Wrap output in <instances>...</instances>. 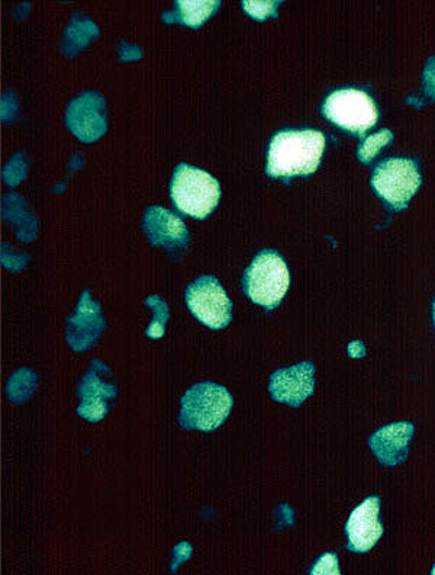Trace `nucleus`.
Here are the masks:
<instances>
[{
	"label": "nucleus",
	"instance_id": "nucleus-1",
	"mask_svg": "<svg viewBox=\"0 0 435 575\" xmlns=\"http://www.w3.org/2000/svg\"><path fill=\"white\" fill-rule=\"evenodd\" d=\"M325 150L324 134L315 130H285L270 142L268 174L286 179L308 176L318 169Z\"/></svg>",
	"mask_w": 435,
	"mask_h": 575
},
{
	"label": "nucleus",
	"instance_id": "nucleus-2",
	"mask_svg": "<svg viewBox=\"0 0 435 575\" xmlns=\"http://www.w3.org/2000/svg\"><path fill=\"white\" fill-rule=\"evenodd\" d=\"M290 285L289 269L274 250L259 253L243 277V288L252 303L272 311L285 298Z\"/></svg>",
	"mask_w": 435,
	"mask_h": 575
},
{
	"label": "nucleus",
	"instance_id": "nucleus-3",
	"mask_svg": "<svg viewBox=\"0 0 435 575\" xmlns=\"http://www.w3.org/2000/svg\"><path fill=\"white\" fill-rule=\"evenodd\" d=\"M178 423L187 430L213 431L226 420L233 408V396L225 387L200 382L182 399Z\"/></svg>",
	"mask_w": 435,
	"mask_h": 575
},
{
	"label": "nucleus",
	"instance_id": "nucleus-4",
	"mask_svg": "<svg viewBox=\"0 0 435 575\" xmlns=\"http://www.w3.org/2000/svg\"><path fill=\"white\" fill-rule=\"evenodd\" d=\"M170 194L178 211L203 220L220 203L221 186L204 170L182 163L174 170Z\"/></svg>",
	"mask_w": 435,
	"mask_h": 575
},
{
	"label": "nucleus",
	"instance_id": "nucleus-5",
	"mask_svg": "<svg viewBox=\"0 0 435 575\" xmlns=\"http://www.w3.org/2000/svg\"><path fill=\"white\" fill-rule=\"evenodd\" d=\"M322 113L339 129L359 135L373 129L378 120L376 103L365 91L359 89L333 91L322 105Z\"/></svg>",
	"mask_w": 435,
	"mask_h": 575
},
{
	"label": "nucleus",
	"instance_id": "nucleus-6",
	"mask_svg": "<svg viewBox=\"0 0 435 575\" xmlns=\"http://www.w3.org/2000/svg\"><path fill=\"white\" fill-rule=\"evenodd\" d=\"M420 169L409 159H389L374 169V191L395 209L407 207L421 186Z\"/></svg>",
	"mask_w": 435,
	"mask_h": 575
},
{
	"label": "nucleus",
	"instance_id": "nucleus-7",
	"mask_svg": "<svg viewBox=\"0 0 435 575\" xmlns=\"http://www.w3.org/2000/svg\"><path fill=\"white\" fill-rule=\"evenodd\" d=\"M186 303L191 314L209 329H225L233 318V304L213 277L196 279L186 290Z\"/></svg>",
	"mask_w": 435,
	"mask_h": 575
},
{
	"label": "nucleus",
	"instance_id": "nucleus-8",
	"mask_svg": "<svg viewBox=\"0 0 435 575\" xmlns=\"http://www.w3.org/2000/svg\"><path fill=\"white\" fill-rule=\"evenodd\" d=\"M313 375H315V366L312 362L277 369L270 377V395L277 403L300 407V404L313 394L315 388Z\"/></svg>",
	"mask_w": 435,
	"mask_h": 575
},
{
	"label": "nucleus",
	"instance_id": "nucleus-9",
	"mask_svg": "<svg viewBox=\"0 0 435 575\" xmlns=\"http://www.w3.org/2000/svg\"><path fill=\"white\" fill-rule=\"evenodd\" d=\"M381 499L370 497L350 514L346 525L348 536L347 549L351 552L363 553L370 551L382 538Z\"/></svg>",
	"mask_w": 435,
	"mask_h": 575
},
{
	"label": "nucleus",
	"instance_id": "nucleus-10",
	"mask_svg": "<svg viewBox=\"0 0 435 575\" xmlns=\"http://www.w3.org/2000/svg\"><path fill=\"white\" fill-rule=\"evenodd\" d=\"M67 124L83 142H94L107 130L104 100L95 91L78 96L70 103Z\"/></svg>",
	"mask_w": 435,
	"mask_h": 575
},
{
	"label": "nucleus",
	"instance_id": "nucleus-11",
	"mask_svg": "<svg viewBox=\"0 0 435 575\" xmlns=\"http://www.w3.org/2000/svg\"><path fill=\"white\" fill-rule=\"evenodd\" d=\"M103 364L99 360L91 362L89 370L78 386V395L82 404L77 408L78 416L87 418L89 421L102 420L108 414L107 399H113L116 395V386H107L99 378V370Z\"/></svg>",
	"mask_w": 435,
	"mask_h": 575
},
{
	"label": "nucleus",
	"instance_id": "nucleus-12",
	"mask_svg": "<svg viewBox=\"0 0 435 575\" xmlns=\"http://www.w3.org/2000/svg\"><path fill=\"white\" fill-rule=\"evenodd\" d=\"M412 436V425L395 423L370 436L369 444L383 465H398L407 460L408 443Z\"/></svg>",
	"mask_w": 435,
	"mask_h": 575
},
{
	"label": "nucleus",
	"instance_id": "nucleus-13",
	"mask_svg": "<svg viewBox=\"0 0 435 575\" xmlns=\"http://www.w3.org/2000/svg\"><path fill=\"white\" fill-rule=\"evenodd\" d=\"M144 229L154 246L185 247L189 242V234L183 221L160 207L148 208L144 218Z\"/></svg>",
	"mask_w": 435,
	"mask_h": 575
},
{
	"label": "nucleus",
	"instance_id": "nucleus-14",
	"mask_svg": "<svg viewBox=\"0 0 435 575\" xmlns=\"http://www.w3.org/2000/svg\"><path fill=\"white\" fill-rule=\"evenodd\" d=\"M67 322L69 343H72L76 339L78 331H82L77 342L73 344L74 351H85L100 335V331L104 329V322L100 318L99 305L91 303L89 299V291L83 292L77 314L76 316L70 317Z\"/></svg>",
	"mask_w": 435,
	"mask_h": 575
},
{
	"label": "nucleus",
	"instance_id": "nucleus-15",
	"mask_svg": "<svg viewBox=\"0 0 435 575\" xmlns=\"http://www.w3.org/2000/svg\"><path fill=\"white\" fill-rule=\"evenodd\" d=\"M173 12H164L165 22H181L191 28H199L216 9L220 0H176Z\"/></svg>",
	"mask_w": 435,
	"mask_h": 575
},
{
	"label": "nucleus",
	"instance_id": "nucleus-16",
	"mask_svg": "<svg viewBox=\"0 0 435 575\" xmlns=\"http://www.w3.org/2000/svg\"><path fill=\"white\" fill-rule=\"evenodd\" d=\"M391 142H394V134L389 130H383L381 133L370 135L359 148L360 161L370 163L381 152L382 148L389 146Z\"/></svg>",
	"mask_w": 435,
	"mask_h": 575
},
{
	"label": "nucleus",
	"instance_id": "nucleus-17",
	"mask_svg": "<svg viewBox=\"0 0 435 575\" xmlns=\"http://www.w3.org/2000/svg\"><path fill=\"white\" fill-rule=\"evenodd\" d=\"M146 304L154 308L156 314L154 320H152L150 329L147 330V335L151 339H160L161 335H163L164 333V325L169 318L167 304H165L164 301L160 298V296L156 295L150 296V298H147Z\"/></svg>",
	"mask_w": 435,
	"mask_h": 575
},
{
	"label": "nucleus",
	"instance_id": "nucleus-18",
	"mask_svg": "<svg viewBox=\"0 0 435 575\" xmlns=\"http://www.w3.org/2000/svg\"><path fill=\"white\" fill-rule=\"evenodd\" d=\"M281 0H269V2H254V0H244L243 7L248 15L256 17L257 21H264L268 16H277V7Z\"/></svg>",
	"mask_w": 435,
	"mask_h": 575
},
{
	"label": "nucleus",
	"instance_id": "nucleus-19",
	"mask_svg": "<svg viewBox=\"0 0 435 575\" xmlns=\"http://www.w3.org/2000/svg\"><path fill=\"white\" fill-rule=\"evenodd\" d=\"M311 574H339L338 561L335 553H325L311 571Z\"/></svg>",
	"mask_w": 435,
	"mask_h": 575
},
{
	"label": "nucleus",
	"instance_id": "nucleus-20",
	"mask_svg": "<svg viewBox=\"0 0 435 575\" xmlns=\"http://www.w3.org/2000/svg\"><path fill=\"white\" fill-rule=\"evenodd\" d=\"M425 94L435 99V57H431L424 70Z\"/></svg>",
	"mask_w": 435,
	"mask_h": 575
},
{
	"label": "nucleus",
	"instance_id": "nucleus-21",
	"mask_svg": "<svg viewBox=\"0 0 435 575\" xmlns=\"http://www.w3.org/2000/svg\"><path fill=\"white\" fill-rule=\"evenodd\" d=\"M433 316H434V325H435V303H434V307H433Z\"/></svg>",
	"mask_w": 435,
	"mask_h": 575
}]
</instances>
